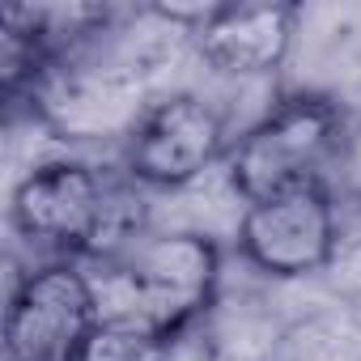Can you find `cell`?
Segmentation results:
<instances>
[{
	"instance_id": "6",
	"label": "cell",
	"mask_w": 361,
	"mask_h": 361,
	"mask_svg": "<svg viewBox=\"0 0 361 361\" xmlns=\"http://www.w3.org/2000/svg\"><path fill=\"white\" fill-rule=\"evenodd\" d=\"M98 323L94 281L77 264H47L18 281L5 310L9 361H73Z\"/></svg>"
},
{
	"instance_id": "9",
	"label": "cell",
	"mask_w": 361,
	"mask_h": 361,
	"mask_svg": "<svg viewBox=\"0 0 361 361\" xmlns=\"http://www.w3.org/2000/svg\"><path fill=\"white\" fill-rule=\"evenodd\" d=\"M56 47L43 26V9L13 5L0 18V90L5 102L18 106L22 94H39V85L56 68Z\"/></svg>"
},
{
	"instance_id": "2",
	"label": "cell",
	"mask_w": 361,
	"mask_h": 361,
	"mask_svg": "<svg viewBox=\"0 0 361 361\" xmlns=\"http://www.w3.org/2000/svg\"><path fill=\"white\" fill-rule=\"evenodd\" d=\"M348 115L327 94H285L276 98L226 153V178L243 204L264 196L319 183L327 166L340 161L348 140Z\"/></svg>"
},
{
	"instance_id": "8",
	"label": "cell",
	"mask_w": 361,
	"mask_h": 361,
	"mask_svg": "<svg viewBox=\"0 0 361 361\" xmlns=\"http://www.w3.org/2000/svg\"><path fill=\"white\" fill-rule=\"evenodd\" d=\"M268 361H361V306L331 302L276 327Z\"/></svg>"
},
{
	"instance_id": "10",
	"label": "cell",
	"mask_w": 361,
	"mask_h": 361,
	"mask_svg": "<svg viewBox=\"0 0 361 361\" xmlns=\"http://www.w3.org/2000/svg\"><path fill=\"white\" fill-rule=\"evenodd\" d=\"M174 336L136 327V323H119V319H98L90 327V336L81 340L73 361H161Z\"/></svg>"
},
{
	"instance_id": "3",
	"label": "cell",
	"mask_w": 361,
	"mask_h": 361,
	"mask_svg": "<svg viewBox=\"0 0 361 361\" xmlns=\"http://www.w3.org/2000/svg\"><path fill=\"white\" fill-rule=\"evenodd\" d=\"M340 243V213L327 178L264 196L238 217V255L268 281L323 276Z\"/></svg>"
},
{
	"instance_id": "5",
	"label": "cell",
	"mask_w": 361,
	"mask_h": 361,
	"mask_svg": "<svg viewBox=\"0 0 361 361\" xmlns=\"http://www.w3.org/2000/svg\"><path fill=\"white\" fill-rule=\"evenodd\" d=\"M111 217V192L77 157L35 161L9 200V221L26 243L94 255Z\"/></svg>"
},
{
	"instance_id": "12",
	"label": "cell",
	"mask_w": 361,
	"mask_h": 361,
	"mask_svg": "<svg viewBox=\"0 0 361 361\" xmlns=\"http://www.w3.org/2000/svg\"><path fill=\"white\" fill-rule=\"evenodd\" d=\"M161 361H221L209 319H200V323H196V327H188V331H178V336L170 340V348H166V357H161Z\"/></svg>"
},
{
	"instance_id": "7",
	"label": "cell",
	"mask_w": 361,
	"mask_h": 361,
	"mask_svg": "<svg viewBox=\"0 0 361 361\" xmlns=\"http://www.w3.org/2000/svg\"><path fill=\"white\" fill-rule=\"evenodd\" d=\"M298 26L302 9L289 0H247V5H217L209 22L192 35V43L213 73L264 81L289 64Z\"/></svg>"
},
{
	"instance_id": "11",
	"label": "cell",
	"mask_w": 361,
	"mask_h": 361,
	"mask_svg": "<svg viewBox=\"0 0 361 361\" xmlns=\"http://www.w3.org/2000/svg\"><path fill=\"white\" fill-rule=\"evenodd\" d=\"M336 289V302H348V306H361V221L357 226H340V243H336V255L323 272Z\"/></svg>"
},
{
	"instance_id": "13",
	"label": "cell",
	"mask_w": 361,
	"mask_h": 361,
	"mask_svg": "<svg viewBox=\"0 0 361 361\" xmlns=\"http://www.w3.org/2000/svg\"><path fill=\"white\" fill-rule=\"evenodd\" d=\"M340 188L344 196L361 209V119L348 128V140L340 149Z\"/></svg>"
},
{
	"instance_id": "1",
	"label": "cell",
	"mask_w": 361,
	"mask_h": 361,
	"mask_svg": "<svg viewBox=\"0 0 361 361\" xmlns=\"http://www.w3.org/2000/svg\"><path fill=\"white\" fill-rule=\"evenodd\" d=\"M221 289V247L200 230L145 234L119 259H106L98 293V319L136 323L161 336H178L213 314Z\"/></svg>"
},
{
	"instance_id": "4",
	"label": "cell",
	"mask_w": 361,
	"mask_h": 361,
	"mask_svg": "<svg viewBox=\"0 0 361 361\" xmlns=\"http://www.w3.org/2000/svg\"><path fill=\"white\" fill-rule=\"evenodd\" d=\"M226 153V115L204 94H166L128 128L123 170L140 188L178 192Z\"/></svg>"
}]
</instances>
